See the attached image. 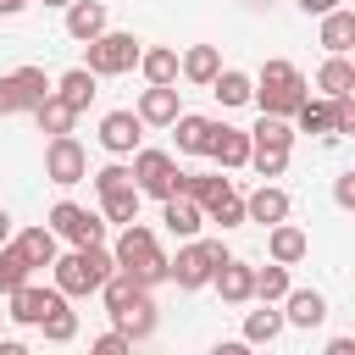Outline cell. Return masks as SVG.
Listing matches in <instances>:
<instances>
[{
	"instance_id": "cell-1",
	"label": "cell",
	"mask_w": 355,
	"mask_h": 355,
	"mask_svg": "<svg viewBox=\"0 0 355 355\" xmlns=\"http://www.w3.org/2000/svg\"><path fill=\"white\" fill-rule=\"evenodd\" d=\"M250 83H255V89H250V100L261 105V116H283V122H288V116L311 100L305 72H300L294 61H277V55H272V61L261 67V78H250Z\"/></svg>"
},
{
	"instance_id": "cell-2",
	"label": "cell",
	"mask_w": 355,
	"mask_h": 355,
	"mask_svg": "<svg viewBox=\"0 0 355 355\" xmlns=\"http://www.w3.org/2000/svg\"><path fill=\"white\" fill-rule=\"evenodd\" d=\"M111 261H116V272H122V277H133L139 288L166 283V250H161V239H155L144 222H128V227H122V239H116Z\"/></svg>"
},
{
	"instance_id": "cell-3",
	"label": "cell",
	"mask_w": 355,
	"mask_h": 355,
	"mask_svg": "<svg viewBox=\"0 0 355 355\" xmlns=\"http://www.w3.org/2000/svg\"><path fill=\"white\" fill-rule=\"evenodd\" d=\"M116 272L111 250L105 244H83L72 255H55V294L61 300H83V294H100V283Z\"/></svg>"
},
{
	"instance_id": "cell-4",
	"label": "cell",
	"mask_w": 355,
	"mask_h": 355,
	"mask_svg": "<svg viewBox=\"0 0 355 355\" xmlns=\"http://www.w3.org/2000/svg\"><path fill=\"white\" fill-rule=\"evenodd\" d=\"M227 261V244L222 239H189L183 250H178V261H166V283H178L183 294H194V288H205L211 283V272Z\"/></svg>"
},
{
	"instance_id": "cell-5",
	"label": "cell",
	"mask_w": 355,
	"mask_h": 355,
	"mask_svg": "<svg viewBox=\"0 0 355 355\" xmlns=\"http://www.w3.org/2000/svg\"><path fill=\"white\" fill-rule=\"evenodd\" d=\"M83 50H89V67H83L89 78H122V72H133L139 55H144V44H139L133 33H111V28H105L100 39H89Z\"/></svg>"
},
{
	"instance_id": "cell-6",
	"label": "cell",
	"mask_w": 355,
	"mask_h": 355,
	"mask_svg": "<svg viewBox=\"0 0 355 355\" xmlns=\"http://www.w3.org/2000/svg\"><path fill=\"white\" fill-rule=\"evenodd\" d=\"M133 189L150 194V200H172L178 194V161L166 150H133V166H128Z\"/></svg>"
},
{
	"instance_id": "cell-7",
	"label": "cell",
	"mask_w": 355,
	"mask_h": 355,
	"mask_svg": "<svg viewBox=\"0 0 355 355\" xmlns=\"http://www.w3.org/2000/svg\"><path fill=\"white\" fill-rule=\"evenodd\" d=\"M50 233L67 239L72 250H83V244H100V239H105V222H100L89 205H78V200H55V205H50Z\"/></svg>"
},
{
	"instance_id": "cell-8",
	"label": "cell",
	"mask_w": 355,
	"mask_h": 355,
	"mask_svg": "<svg viewBox=\"0 0 355 355\" xmlns=\"http://www.w3.org/2000/svg\"><path fill=\"white\" fill-rule=\"evenodd\" d=\"M44 94H50V78H44V67H17V72H0V116L33 111Z\"/></svg>"
},
{
	"instance_id": "cell-9",
	"label": "cell",
	"mask_w": 355,
	"mask_h": 355,
	"mask_svg": "<svg viewBox=\"0 0 355 355\" xmlns=\"http://www.w3.org/2000/svg\"><path fill=\"white\" fill-rule=\"evenodd\" d=\"M44 178L61 183V189L83 183V178H89V150H83L72 133H67V139H50V144H44Z\"/></svg>"
},
{
	"instance_id": "cell-10",
	"label": "cell",
	"mask_w": 355,
	"mask_h": 355,
	"mask_svg": "<svg viewBox=\"0 0 355 355\" xmlns=\"http://www.w3.org/2000/svg\"><path fill=\"white\" fill-rule=\"evenodd\" d=\"M200 216L216 222V227H244V194H239L222 172H211V183H205V194H200Z\"/></svg>"
},
{
	"instance_id": "cell-11",
	"label": "cell",
	"mask_w": 355,
	"mask_h": 355,
	"mask_svg": "<svg viewBox=\"0 0 355 355\" xmlns=\"http://www.w3.org/2000/svg\"><path fill=\"white\" fill-rule=\"evenodd\" d=\"M100 144H105V155H133V150H144V122L133 111H105L100 116Z\"/></svg>"
},
{
	"instance_id": "cell-12",
	"label": "cell",
	"mask_w": 355,
	"mask_h": 355,
	"mask_svg": "<svg viewBox=\"0 0 355 355\" xmlns=\"http://www.w3.org/2000/svg\"><path fill=\"white\" fill-rule=\"evenodd\" d=\"M205 155H211L222 172H239V166H250V133L233 128V122H211V144H205Z\"/></svg>"
},
{
	"instance_id": "cell-13",
	"label": "cell",
	"mask_w": 355,
	"mask_h": 355,
	"mask_svg": "<svg viewBox=\"0 0 355 355\" xmlns=\"http://www.w3.org/2000/svg\"><path fill=\"white\" fill-rule=\"evenodd\" d=\"M6 300H11V311H6V316H11L17 327H39L55 305H67L55 288H39V283H22V288H17V294H6Z\"/></svg>"
},
{
	"instance_id": "cell-14",
	"label": "cell",
	"mask_w": 355,
	"mask_h": 355,
	"mask_svg": "<svg viewBox=\"0 0 355 355\" xmlns=\"http://www.w3.org/2000/svg\"><path fill=\"white\" fill-rule=\"evenodd\" d=\"M211 288H216L227 305H250V300H255V266L239 261V255H227V261L211 272Z\"/></svg>"
},
{
	"instance_id": "cell-15",
	"label": "cell",
	"mask_w": 355,
	"mask_h": 355,
	"mask_svg": "<svg viewBox=\"0 0 355 355\" xmlns=\"http://www.w3.org/2000/svg\"><path fill=\"white\" fill-rule=\"evenodd\" d=\"M288 211H294V200H288L277 183H261V189L244 200V222H261V227H277V222H288Z\"/></svg>"
},
{
	"instance_id": "cell-16",
	"label": "cell",
	"mask_w": 355,
	"mask_h": 355,
	"mask_svg": "<svg viewBox=\"0 0 355 355\" xmlns=\"http://www.w3.org/2000/svg\"><path fill=\"white\" fill-rule=\"evenodd\" d=\"M266 255H272V266H294V261H305V255H311V239H305V227H294V222H277V227H266Z\"/></svg>"
},
{
	"instance_id": "cell-17",
	"label": "cell",
	"mask_w": 355,
	"mask_h": 355,
	"mask_svg": "<svg viewBox=\"0 0 355 355\" xmlns=\"http://www.w3.org/2000/svg\"><path fill=\"white\" fill-rule=\"evenodd\" d=\"M327 322V300L316 288H288L283 294V327H322Z\"/></svg>"
},
{
	"instance_id": "cell-18",
	"label": "cell",
	"mask_w": 355,
	"mask_h": 355,
	"mask_svg": "<svg viewBox=\"0 0 355 355\" xmlns=\"http://www.w3.org/2000/svg\"><path fill=\"white\" fill-rule=\"evenodd\" d=\"M133 116H139L144 128H172V122L183 116L178 89H144V94H139V105H133Z\"/></svg>"
},
{
	"instance_id": "cell-19",
	"label": "cell",
	"mask_w": 355,
	"mask_h": 355,
	"mask_svg": "<svg viewBox=\"0 0 355 355\" xmlns=\"http://www.w3.org/2000/svg\"><path fill=\"white\" fill-rule=\"evenodd\" d=\"M155 322H161V316H155V300H150V294H139L128 311H111V333H122L128 344H133V338H150Z\"/></svg>"
},
{
	"instance_id": "cell-20",
	"label": "cell",
	"mask_w": 355,
	"mask_h": 355,
	"mask_svg": "<svg viewBox=\"0 0 355 355\" xmlns=\"http://www.w3.org/2000/svg\"><path fill=\"white\" fill-rule=\"evenodd\" d=\"M105 0H72L67 6V39H78V44H89V39H100L105 33Z\"/></svg>"
},
{
	"instance_id": "cell-21",
	"label": "cell",
	"mask_w": 355,
	"mask_h": 355,
	"mask_svg": "<svg viewBox=\"0 0 355 355\" xmlns=\"http://www.w3.org/2000/svg\"><path fill=\"white\" fill-rule=\"evenodd\" d=\"M222 72V55H216V44H189L183 55H178V78H189L194 89H211V78Z\"/></svg>"
},
{
	"instance_id": "cell-22",
	"label": "cell",
	"mask_w": 355,
	"mask_h": 355,
	"mask_svg": "<svg viewBox=\"0 0 355 355\" xmlns=\"http://www.w3.org/2000/svg\"><path fill=\"white\" fill-rule=\"evenodd\" d=\"M161 222H166V233L172 239H200V227H205V216H200V205L194 200H183V194H172V200H161Z\"/></svg>"
},
{
	"instance_id": "cell-23",
	"label": "cell",
	"mask_w": 355,
	"mask_h": 355,
	"mask_svg": "<svg viewBox=\"0 0 355 355\" xmlns=\"http://www.w3.org/2000/svg\"><path fill=\"white\" fill-rule=\"evenodd\" d=\"M316 89H322V100L355 94V67H349V55H327V61L316 67Z\"/></svg>"
},
{
	"instance_id": "cell-24",
	"label": "cell",
	"mask_w": 355,
	"mask_h": 355,
	"mask_svg": "<svg viewBox=\"0 0 355 355\" xmlns=\"http://www.w3.org/2000/svg\"><path fill=\"white\" fill-rule=\"evenodd\" d=\"M11 244H17V250H22V261L39 272V266H55V244H61V239H55L50 227H22Z\"/></svg>"
},
{
	"instance_id": "cell-25",
	"label": "cell",
	"mask_w": 355,
	"mask_h": 355,
	"mask_svg": "<svg viewBox=\"0 0 355 355\" xmlns=\"http://www.w3.org/2000/svg\"><path fill=\"white\" fill-rule=\"evenodd\" d=\"M349 44H355V11H327L322 17V50L327 55H349Z\"/></svg>"
},
{
	"instance_id": "cell-26",
	"label": "cell",
	"mask_w": 355,
	"mask_h": 355,
	"mask_svg": "<svg viewBox=\"0 0 355 355\" xmlns=\"http://www.w3.org/2000/svg\"><path fill=\"white\" fill-rule=\"evenodd\" d=\"M139 72H144L150 89H172V83H178V50H166V44L144 50V55H139Z\"/></svg>"
},
{
	"instance_id": "cell-27",
	"label": "cell",
	"mask_w": 355,
	"mask_h": 355,
	"mask_svg": "<svg viewBox=\"0 0 355 355\" xmlns=\"http://www.w3.org/2000/svg\"><path fill=\"white\" fill-rule=\"evenodd\" d=\"M50 94H55L61 105H72V111H89V100H94V78H89L83 67H72V72H61V78L50 83Z\"/></svg>"
},
{
	"instance_id": "cell-28",
	"label": "cell",
	"mask_w": 355,
	"mask_h": 355,
	"mask_svg": "<svg viewBox=\"0 0 355 355\" xmlns=\"http://www.w3.org/2000/svg\"><path fill=\"white\" fill-rule=\"evenodd\" d=\"M33 122H39V133H50V139H67V133H72V122H78V111H72V105H61L55 94H44V100L33 105Z\"/></svg>"
},
{
	"instance_id": "cell-29",
	"label": "cell",
	"mask_w": 355,
	"mask_h": 355,
	"mask_svg": "<svg viewBox=\"0 0 355 355\" xmlns=\"http://www.w3.org/2000/svg\"><path fill=\"white\" fill-rule=\"evenodd\" d=\"M172 133H178V155H205V144H211V116L183 111V116L172 122Z\"/></svg>"
},
{
	"instance_id": "cell-30",
	"label": "cell",
	"mask_w": 355,
	"mask_h": 355,
	"mask_svg": "<svg viewBox=\"0 0 355 355\" xmlns=\"http://www.w3.org/2000/svg\"><path fill=\"white\" fill-rule=\"evenodd\" d=\"M283 333V311L277 305H261V311H244V344L255 349V344H272Z\"/></svg>"
},
{
	"instance_id": "cell-31",
	"label": "cell",
	"mask_w": 355,
	"mask_h": 355,
	"mask_svg": "<svg viewBox=\"0 0 355 355\" xmlns=\"http://www.w3.org/2000/svg\"><path fill=\"white\" fill-rule=\"evenodd\" d=\"M250 72H239V67H222L216 78H211V94L222 100V105H250Z\"/></svg>"
},
{
	"instance_id": "cell-32",
	"label": "cell",
	"mask_w": 355,
	"mask_h": 355,
	"mask_svg": "<svg viewBox=\"0 0 355 355\" xmlns=\"http://www.w3.org/2000/svg\"><path fill=\"white\" fill-rule=\"evenodd\" d=\"M288 128H294V133H316V139H333V111H327V100H305V105L288 116Z\"/></svg>"
},
{
	"instance_id": "cell-33",
	"label": "cell",
	"mask_w": 355,
	"mask_h": 355,
	"mask_svg": "<svg viewBox=\"0 0 355 355\" xmlns=\"http://www.w3.org/2000/svg\"><path fill=\"white\" fill-rule=\"evenodd\" d=\"M250 150H294V128L283 116H261L250 128Z\"/></svg>"
},
{
	"instance_id": "cell-34",
	"label": "cell",
	"mask_w": 355,
	"mask_h": 355,
	"mask_svg": "<svg viewBox=\"0 0 355 355\" xmlns=\"http://www.w3.org/2000/svg\"><path fill=\"white\" fill-rule=\"evenodd\" d=\"M139 205H144V194L139 189H116V194H100V222H139Z\"/></svg>"
},
{
	"instance_id": "cell-35",
	"label": "cell",
	"mask_w": 355,
	"mask_h": 355,
	"mask_svg": "<svg viewBox=\"0 0 355 355\" xmlns=\"http://www.w3.org/2000/svg\"><path fill=\"white\" fill-rule=\"evenodd\" d=\"M294 283H288V266H255V300L261 305H283V294H288Z\"/></svg>"
},
{
	"instance_id": "cell-36",
	"label": "cell",
	"mask_w": 355,
	"mask_h": 355,
	"mask_svg": "<svg viewBox=\"0 0 355 355\" xmlns=\"http://www.w3.org/2000/svg\"><path fill=\"white\" fill-rule=\"evenodd\" d=\"M22 283H33V266L22 261L17 244H0V294H17Z\"/></svg>"
},
{
	"instance_id": "cell-37",
	"label": "cell",
	"mask_w": 355,
	"mask_h": 355,
	"mask_svg": "<svg viewBox=\"0 0 355 355\" xmlns=\"http://www.w3.org/2000/svg\"><path fill=\"white\" fill-rule=\"evenodd\" d=\"M139 294H150V288H139L133 277H122V272H111L105 283H100V300H105V311H128Z\"/></svg>"
},
{
	"instance_id": "cell-38",
	"label": "cell",
	"mask_w": 355,
	"mask_h": 355,
	"mask_svg": "<svg viewBox=\"0 0 355 355\" xmlns=\"http://www.w3.org/2000/svg\"><path fill=\"white\" fill-rule=\"evenodd\" d=\"M39 333H44L50 344H72V338H78V311H72V305H55V311L39 322Z\"/></svg>"
},
{
	"instance_id": "cell-39",
	"label": "cell",
	"mask_w": 355,
	"mask_h": 355,
	"mask_svg": "<svg viewBox=\"0 0 355 355\" xmlns=\"http://www.w3.org/2000/svg\"><path fill=\"white\" fill-rule=\"evenodd\" d=\"M116 189H133V178H128L122 161H105V166L94 172V194H116Z\"/></svg>"
},
{
	"instance_id": "cell-40",
	"label": "cell",
	"mask_w": 355,
	"mask_h": 355,
	"mask_svg": "<svg viewBox=\"0 0 355 355\" xmlns=\"http://www.w3.org/2000/svg\"><path fill=\"white\" fill-rule=\"evenodd\" d=\"M250 166L261 178H283L288 172V150H250Z\"/></svg>"
},
{
	"instance_id": "cell-41",
	"label": "cell",
	"mask_w": 355,
	"mask_h": 355,
	"mask_svg": "<svg viewBox=\"0 0 355 355\" xmlns=\"http://www.w3.org/2000/svg\"><path fill=\"white\" fill-rule=\"evenodd\" d=\"M327 111H333V139L355 133V94H344V100H327Z\"/></svg>"
},
{
	"instance_id": "cell-42",
	"label": "cell",
	"mask_w": 355,
	"mask_h": 355,
	"mask_svg": "<svg viewBox=\"0 0 355 355\" xmlns=\"http://www.w3.org/2000/svg\"><path fill=\"white\" fill-rule=\"evenodd\" d=\"M89 355H133V344H128L122 333H100V338L89 344Z\"/></svg>"
},
{
	"instance_id": "cell-43",
	"label": "cell",
	"mask_w": 355,
	"mask_h": 355,
	"mask_svg": "<svg viewBox=\"0 0 355 355\" xmlns=\"http://www.w3.org/2000/svg\"><path fill=\"white\" fill-rule=\"evenodd\" d=\"M333 200H338L344 211L355 205V172H338V178H333Z\"/></svg>"
},
{
	"instance_id": "cell-44",
	"label": "cell",
	"mask_w": 355,
	"mask_h": 355,
	"mask_svg": "<svg viewBox=\"0 0 355 355\" xmlns=\"http://www.w3.org/2000/svg\"><path fill=\"white\" fill-rule=\"evenodd\" d=\"M211 355H255L244 338H222V344H211Z\"/></svg>"
},
{
	"instance_id": "cell-45",
	"label": "cell",
	"mask_w": 355,
	"mask_h": 355,
	"mask_svg": "<svg viewBox=\"0 0 355 355\" xmlns=\"http://www.w3.org/2000/svg\"><path fill=\"white\" fill-rule=\"evenodd\" d=\"M322 355H355V338H344V333H338V338H327V349H322Z\"/></svg>"
},
{
	"instance_id": "cell-46",
	"label": "cell",
	"mask_w": 355,
	"mask_h": 355,
	"mask_svg": "<svg viewBox=\"0 0 355 355\" xmlns=\"http://www.w3.org/2000/svg\"><path fill=\"white\" fill-rule=\"evenodd\" d=\"M0 355H33V349H28L22 338H0Z\"/></svg>"
},
{
	"instance_id": "cell-47",
	"label": "cell",
	"mask_w": 355,
	"mask_h": 355,
	"mask_svg": "<svg viewBox=\"0 0 355 355\" xmlns=\"http://www.w3.org/2000/svg\"><path fill=\"white\" fill-rule=\"evenodd\" d=\"M22 6H28V0H0V17H17Z\"/></svg>"
},
{
	"instance_id": "cell-48",
	"label": "cell",
	"mask_w": 355,
	"mask_h": 355,
	"mask_svg": "<svg viewBox=\"0 0 355 355\" xmlns=\"http://www.w3.org/2000/svg\"><path fill=\"white\" fill-rule=\"evenodd\" d=\"M0 244H11V216L0 211Z\"/></svg>"
},
{
	"instance_id": "cell-49",
	"label": "cell",
	"mask_w": 355,
	"mask_h": 355,
	"mask_svg": "<svg viewBox=\"0 0 355 355\" xmlns=\"http://www.w3.org/2000/svg\"><path fill=\"white\" fill-rule=\"evenodd\" d=\"M44 6H61V11H67V6H72V0H44Z\"/></svg>"
}]
</instances>
